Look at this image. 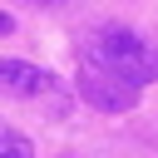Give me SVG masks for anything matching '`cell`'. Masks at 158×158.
Wrapping results in <instances>:
<instances>
[{
	"label": "cell",
	"instance_id": "cell-4",
	"mask_svg": "<svg viewBox=\"0 0 158 158\" xmlns=\"http://www.w3.org/2000/svg\"><path fill=\"white\" fill-rule=\"evenodd\" d=\"M0 158H35V148H30V138H25V133L0 128Z\"/></svg>",
	"mask_w": 158,
	"mask_h": 158
},
{
	"label": "cell",
	"instance_id": "cell-2",
	"mask_svg": "<svg viewBox=\"0 0 158 158\" xmlns=\"http://www.w3.org/2000/svg\"><path fill=\"white\" fill-rule=\"evenodd\" d=\"M74 89H79V99H84L89 109H99V114H128V109H138V99H143V84H133V79H123V74H114V69H99V64H79Z\"/></svg>",
	"mask_w": 158,
	"mask_h": 158
},
{
	"label": "cell",
	"instance_id": "cell-3",
	"mask_svg": "<svg viewBox=\"0 0 158 158\" xmlns=\"http://www.w3.org/2000/svg\"><path fill=\"white\" fill-rule=\"evenodd\" d=\"M0 99H30V104H49L54 114L69 109V94L59 89V79L40 64L25 59H0Z\"/></svg>",
	"mask_w": 158,
	"mask_h": 158
},
{
	"label": "cell",
	"instance_id": "cell-5",
	"mask_svg": "<svg viewBox=\"0 0 158 158\" xmlns=\"http://www.w3.org/2000/svg\"><path fill=\"white\" fill-rule=\"evenodd\" d=\"M10 30H15V20H10L5 10H0V35H10Z\"/></svg>",
	"mask_w": 158,
	"mask_h": 158
},
{
	"label": "cell",
	"instance_id": "cell-1",
	"mask_svg": "<svg viewBox=\"0 0 158 158\" xmlns=\"http://www.w3.org/2000/svg\"><path fill=\"white\" fill-rule=\"evenodd\" d=\"M79 64H99V69H114L133 84H153L158 79V40H148L128 25H104L84 40Z\"/></svg>",
	"mask_w": 158,
	"mask_h": 158
}]
</instances>
